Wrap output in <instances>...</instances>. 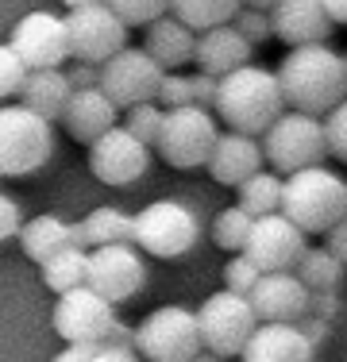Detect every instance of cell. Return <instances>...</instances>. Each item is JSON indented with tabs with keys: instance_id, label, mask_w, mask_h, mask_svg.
Listing matches in <instances>:
<instances>
[{
	"instance_id": "5bb4252c",
	"label": "cell",
	"mask_w": 347,
	"mask_h": 362,
	"mask_svg": "<svg viewBox=\"0 0 347 362\" xmlns=\"http://www.w3.org/2000/svg\"><path fill=\"white\" fill-rule=\"evenodd\" d=\"M12 50L23 58L28 70H62V62H69V31L66 20L55 12H28L20 23L12 28Z\"/></svg>"
},
{
	"instance_id": "603a6c76",
	"label": "cell",
	"mask_w": 347,
	"mask_h": 362,
	"mask_svg": "<svg viewBox=\"0 0 347 362\" xmlns=\"http://www.w3.org/2000/svg\"><path fill=\"white\" fill-rule=\"evenodd\" d=\"M251 42L239 35L232 23H224V28H212V31H201L197 35V54L193 62L201 66V74H212V77H224L232 70H239V66L251 62Z\"/></svg>"
},
{
	"instance_id": "7c38bea8",
	"label": "cell",
	"mask_w": 347,
	"mask_h": 362,
	"mask_svg": "<svg viewBox=\"0 0 347 362\" xmlns=\"http://www.w3.org/2000/svg\"><path fill=\"white\" fill-rule=\"evenodd\" d=\"M85 286L93 293H101L112 305H124L143 293L147 286V262L132 243L120 247H93L89 251V274H85Z\"/></svg>"
},
{
	"instance_id": "ffe728a7",
	"label": "cell",
	"mask_w": 347,
	"mask_h": 362,
	"mask_svg": "<svg viewBox=\"0 0 347 362\" xmlns=\"http://www.w3.org/2000/svg\"><path fill=\"white\" fill-rule=\"evenodd\" d=\"M317 343L297 324H258L239 362H312Z\"/></svg>"
},
{
	"instance_id": "d590c367",
	"label": "cell",
	"mask_w": 347,
	"mask_h": 362,
	"mask_svg": "<svg viewBox=\"0 0 347 362\" xmlns=\"http://www.w3.org/2000/svg\"><path fill=\"white\" fill-rule=\"evenodd\" d=\"M324 139H328V154L347 166V100H343V105H336L324 116Z\"/></svg>"
},
{
	"instance_id": "5b68a950",
	"label": "cell",
	"mask_w": 347,
	"mask_h": 362,
	"mask_svg": "<svg viewBox=\"0 0 347 362\" xmlns=\"http://www.w3.org/2000/svg\"><path fill=\"white\" fill-rule=\"evenodd\" d=\"M263 154L274 166V174H297V170L320 166L328 154L324 119L305 112H282L263 135Z\"/></svg>"
},
{
	"instance_id": "7bdbcfd3",
	"label": "cell",
	"mask_w": 347,
	"mask_h": 362,
	"mask_svg": "<svg viewBox=\"0 0 347 362\" xmlns=\"http://www.w3.org/2000/svg\"><path fill=\"white\" fill-rule=\"evenodd\" d=\"M97 347H101V343H66V347L58 351L50 362H93V358H97Z\"/></svg>"
},
{
	"instance_id": "d6a6232c",
	"label": "cell",
	"mask_w": 347,
	"mask_h": 362,
	"mask_svg": "<svg viewBox=\"0 0 347 362\" xmlns=\"http://www.w3.org/2000/svg\"><path fill=\"white\" fill-rule=\"evenodd\" d=\"M127 28H147V23L170 16V0H104Z\"/></svg>"
},
{
	"instance_id": "9c48e42d",
	"label": "cell",
	"mask_w": 347,
	"mask_h": 362,
	"mask_svg": "<svg viewBox=\"0 0 347 362\" xmlns=\"http://www.w3.org/2000/svg\"><path fill=\"white\" fill-rule=\"evenodd\" d=\"M197 327H201L205 351H212L220 358H239L247 339L258 327V316L247 297H239L232 289H216L197 308Z\"/></svg>"
},
{
	"instance_id": "ac0fdd59",
	"label": "cell",
	"mask_w": 347,
	"mask_h": 362,
	"mask_svg": "<svg viewBox=\"0 0 347 362\" xmlns=\"http://www.w3.org/2000/svg\"><path fill=\"white\" fill-rule=\"evenodd\" d=\"M336 23L328 20L320 0H278L271 8V35L282 39L285 47H312L332 35Z\"/></svg>"
},
{
	"instance_id": "2e32d148",
	"label": "cell",
	"mask_w": 347,
	"mask_h": 362,
	"mask_svg": "<svg viewBox=\"0 0 347 362\" xmlns=\"http://www.w3.org/2000/svg\"><path fill=\"white\" fill-rule=\"evenodd\" d=\"M50 320L66 343H104V335L116 324V305L93 293L89 286H77L58 297Z\"/></svg>"
},
{
	"instance_id": "1f68e13d",
	"label": "cell",
	"mask_w": 347,
	"mask_h": 362,
	"mask_svg": "<svg viewBox=\"0 0 347 362\" xmlns=\"http://www.w3.org/2000/svg\"><path fill=\"white\" fill-rule=\"evenodd\" d=\"M162 119H166V108H162V105H154V100H147V105L127 108L124 127L135 135L139 143L154 146V143H159V135H162Z\"/></svg>"
},
{
	"instance_id": "8992f818",
	"label": "cell",
	"mask_w": 347,
	"mask_h": 362,
	"mask_svg": "<svg viewBox=\"0 0 347 362\" xmlns=\"http://www.w3.org/2000/svg\"><path fill=\"white\" fill-rule=\"evenodd\" d=\"M220 139V124L216 112L201 105H186V108H170L162 119V135L154 143V151L162 154V162L174 170H197L208 166L212 146Z\"/></svg>"
},
{
	"instance_id": "8d00e7d4",
	"label": "cell",
	"mask_w": 347,
	"mask_h": 362,
	"mask_svg": "<svg viewBox=\"0 0 347 362\" xmlns=\"http://www.w3.org/2000/svg\"><path fill=\"white\" fill-rule=\"evenodd\" d=\"M232 28H236L239 35L251 42V47H258V42L271 39V12H258V8H239L236 20H232Z\"/></svg>"
},
{
	"instance_id": "cb8c5ba5",
	"label": "cell",
	"mask_w": 347,
	"mask_h": 362,
	"mask_svg": "<svg viewBox=\"0 0 347 362\" xmlns=\"http://www.w3.org/2000/svg\"><path fill=\"white\" fill-rule=\"evenodd\" d=\"M20 97L42 119H62L69 97H74V85H69V77L62 70H31Z\"/></svg>"
},
{
	"instance_id": "ee69618b",
	"label": "cell",
	"mask_w": 347,
	"mask_h": 362,
	"mask_svg": "<svg viewBox=\"0 0 347 362\" xmlns=\"http://www.w3.org/2000/svg\"><path fill=\"white\" fill-rule=\"evenodd\" d=\"M93 362H139V358H135V347H108V343H101Z\"/></svg>"
},
{
	"instance_id": "bcb514c9",
	"label": "cell",
	"mask_w": 347,
	"mask_h": 362,
	"mask_svg": "<svg viewBox=\"0 0 347 362\" xmlns=\"http://www.w3.org/2000/svg\"><path fill=\"white\" fill-rule=\"evenodd\" d=\"M332 23H347V0H320Z\"/></svg>"
},
{
	"instance_id": "e0dca14e",
	"label": "cell",
	"mask_w": 347,
	"mask_h": 362,
	"mask_svg": "<svg viewBox=\"0 0 347 362\" xmlns=\"http://www.w3.org/2000/svg\"><path fill=\"white\" fill-rule=\"evenodd\" d=\"M247 300L255 308L258 324H297L301 316H309L312 293L293 270H282V274H263Z\"/></svg>"
},
{
	"instance_id": "b9f144b4",
	"label": "cell",
	"mask_w": 347,
	"mask_h": 362,
	"mask_svg": "<svg viewBox=\"0 0 347 362\" xmlns=\"http://www.w3.org/2000/svg\"><path fill=\"white\" fill-rule=\"evenodd\" d=\"M324 251L347 266V220H340L332 231H324Z\"/></svg>"
},
{
	"instance_id": "d6986e66",
	"label": "cell",
	"mask_w": 347,
	"mask_h": 362,
	"mask_svg": "<svg viewBox=\"0 0 347 362\" xmlns=\"http://www.w3.org/2000/svg\"><path fill=\"white\" fill-rule=\"evenodd\" d=\"M263 162H266V154L255 135L220 132V139L212 146V158H208V174H212L216 185L239 189L247 177H255L263 170Z\"/></svg>"
},
{
	"instance_id": "60d3db41",
	"label": "cell",
	"mask_w": 347,
	"mask_h": 362,
	"mask_svg": "<svg viewBox=\"0 0 347 362\" xmlns=\"http://www.w3.org/2000/svg\"><path fill=\"white\" fill-rule=\"evenodd\" d=\"M69 85L74 89H101V66H89V62H77L74 58V66H69Z\"/></svg>"
},
{
	"instance_id": "d4e9b609",
	"label": "cell",
	"mask_w": 347,
	"mask_h": 362,
	"mask_svg": "<svg viewBox=\"0 0 347 362\" xmlns=\"http://www.w3.org/2000/svg\"><path fill=\"white\" fill-rule=\"evenodd\" d=\"M20 247H23V255H28L31 262L42 266L47 258H55L58 251L69 247V223L50 216V212H42V216H35V220H23Z\"/></svg>"
},
{
	"instance_id": "83f0119b",
	"label": "cell",
	"mask_w": 347,
	"mask_h": 362,
	"mask_svg": "<svg viewBox=\"0 0 347 362\" xmlns=\"http://www.w3.org/2000/svg\"><path fill=\"white\" fill-rule=\"evenodd\" d=\"M39 270H42V286L62 297V293L85 286V274H89V251L66 247V251H58L55 258H47Z\"/></svg>"
},
{
	"instance_id": "e575fe53",
	"label": "cell",
	"mask_w": 347,
	"mask_h": 362,
	"mask_svg": "<svg viewBox=\"0 0 347 362\" xmlns=\"http://www.w3.org/2000/svg\"><path fill=\"white\" fill-rule=\"evenodd\" d=\"M258 278H263V270H258L247 255H236L228 266H224V289L239 293V297H251V289L258 286Z\"/></svg>"
},
{
	"instance_id": "f6af8a7d",
	"label": "cell",
	"mask_w": 347,
	"mask_h": 362,
	"mask_svg": "<svg viewBox=\"0 0 347 362\" xmlns=\"http://www.w3.org/2000/svg\"><path fill=\"white\" fill-rule=\"evenodd\" d=\"M104 343L108 347H135V327H127V324H112V332L104 335Z\"/></svg>"
},
{
	"instance_id": "7a4b0ae2",
	"label": "cell",
	"mask_w": 347,
	"mask_h": 362,
	"mask_svg": "<svg viewBox=\"0 0 347 362\" xmlns=\"http://www.w3.org/2000/svg\"><path fill=\"white\" fill-rule=\"evenodd\" d=\"M212 112L228 124V132L239 135H266V127L285 112V97L278 74L263 70V66H239V70L224 74L216 85V105Z\"/></svg>"
},
{
	"instance_id": "277c9868",
	"label": "cell",
	"mask_w": 347,
	"mask_h": 362,
	"mask_svg": "<svg viewBox=\"0 0 347 362\" xmlns=\"http://www.w3.org/2000/svg\"><path fill=\"white\" fill-rule=\"evenodd\" d=\"M55 158V127L28 105H0V177H28Z\"/></svg>"
},
{
	"instance_id": "44dd1931",
	"label": "cell",
	"mask_w": 347,
	"mask_h": 362,
	"mask_svg": "<svg viewBox=\"0 0 347 362\" xmlns=\"http://www.w3.org/2000/svg\"><path fill=\"white\" fill-rule=\"evenodd\" d=\"M116 124H120V108L101 89H74V97H69V105L62 112V127L77 143H97Z\"/></svg>"
},
{
	"instance_id": "f907efd6",
	"label": "cell",
	"mask_w": 347,
	"mask_h": 362,
	"mask_svg": "<svg viewBox=\"0 0 347 362\" xmlns=\"http://www.w3.org/2000/svg\"><path fill=\"white\" fill-rule=\"evenodd\" d=\"M343 62H347V54H343Z\"/></svg>"
},
{
	"instance_id": "ab89813d",
	"label": "cell",
	"mask_w": 347,
	"mask_h": 362,
	"mask_svg": "<svg viewBox=\"0 0 347 362\" xmlns=\"http://www.w3.org/2000/svg\"><path fill=\"white\" fill-rule=\"evenodd\" d=\"M189 81H193V105L212 108V105H216V85H220V77L197 70V74H189Z\"/></svg>"
},
{
	"instance_id": "4fadbf2b",
	"label": "cell",
	"mask_w": 347,
	"mask_h": 362,
	"mask_svg": "<svg viewBox=\"0 0 347 362\" xmlns=\"http://www.w3.org/2000/svg\"><path fill=\"white\" fill-rule=\"evenodd\" d=\"M89 170L101 185H112V189L135 185L151 170V146L139 143L124 124H116L97 143H89Z\"/></svg>"
},
{
	"instance_id": "484cf974",
	"label": "cell",
	"mask_w": 347,
	"mask_h": 362,
	"mask_svg": "<svg viewBox=\"0 0 347 362\" xmlns=\"http://www.w3.org/2000/svg\"><path fill=\"white\" fill-rule=\"evenodd\" d=\"M243 0H170V16H178L189 31H212L236 20Z\"/></svg>"
},
{
	"instance_id": "836d02e7",
	"label": "cell",
	"mask_w": 347,
	"mask_h": 362,
	"mask_svg": "<svg viewBox=\"0 0 347 362\" xmlns=\"http://www.w3.org/2000/svg\"><path fill=\"white\" fill-rule=\"evenodd\" d=\"M28 66H23V58L12 50V42H0V100H12L23 93V81H28Z\"/></svg>"
},
{
	"instance_id": "9a60e30c",
	"label": "cell",
	"mask_w": 347,
	"mask_h": 362,
	"mask_svg": "<svg viewBox=\"0 0 347 362\" xmlns=\"http://www.w3.org/2000/svg\"><path fill=\"white\" fill-rule=\"evenodd\" d=\"M305 251H309V235L293 220H285L282 212H274V216H258L255 228H251L247 247H243V255H247L263 274L297 270V262H301Z\"/></svg>"
},
{
	"instance_id": "8fae6325",
	"label": "cell",
	"mask_w": 347,
	"mask_h": 362,
	"mask_svg": "<svg viewBox=\"0 0 347 362\" xmlns=\"http://www.w3.org/2000/svg\"><path fill=\"white\" fill-rule=\"evenodd\" d=\"M69 31V58L89 66H104L112 54L127 47V23L108 4H85L66 16Z\"/></svg>"
},
{
	"instance_id": "74e56055",
	"label": "cell",
	"mask_w": 347,
	"mask_h": 362,
	"mask_svg": "<svg viewBox=\"0 0 347 362\" xmlns=\"http://www.w3.org/2000/svg\"><path fill=\"white\" fill-rule=\"evenodd\" d=\"M159 105L162 108H186V105H193V81H189V74H166L162 77V89H159Z\"/></svg>"
},
{
	"instance_id": "52a82bcc",
	"label": "cell",
	"mask_w": 347,
	"mask_h": 362,
	"mask_svg": "<svg viewBox=\"0 0 347 362\" xmlns=\"http://www.w3.org/2000/svg\"><path fill=\"white\" fill-rule=\"evenodd\" d=\"M205 351L197 313L181 305H162L135 327V355L147 362H193Z\"/></svg>"
},
{
	"instance_id": "f1b7e54d",
	"label": "cell",
	"mask_w": 347,
	"mask_h": 362,
	"mask_svg": "<svg viewBox=\"0 0 347 362\" xmlns=\"http://www.w3.org/2000/svg\"><path fill=\"white\" fill-rule=\"evenodd\" d=\"M282 174H274V170H258L255 177H247L239 185V209H247L251 216H274V212H282Z\"/></svg>"
},
{
	"instance_id": "681fc988",
	"label": "cell",
	"mask_w": 347,
	"mask_h": 362,
	"mask_svg": "<svg viewBox=\"0 0 347 362\" xmlns=\"http://www.w3.org/2000/svg\"><path fill=\"white\" fill-rule=\"evenodd\" d=\"M193 362H224L220 355H212V351H201V355H197Z\"/></svg>"
},
{
	"instance_id": "ba28073f",
	"label": "cell",
	"mask_w": 347,
	"mask_h": 362,
	"mask_svg": "<svg viewBox=\"0 0 347 362\" xmlns=\"http://www.w3.org/2000/svg\"><path fill=\"white\" fill-rule=\"evenodd\" d=\"M197 239H201L197 212L181 201H151L147 209L135 212L132 243L154 258H181L197 247Z\"/></svg>"
},
{
	"instance_id": "7402d4cb",
	"label": "cell",
	"mask_w": 347,
	"mask_h": 362,
	"mask_svg": "<svg viewBox=\"0 0 347 362\" xmlns=\"http://www.w3.org/2000/svg\"><path fill=\"white\" fill-rule=\"evenodd\" d=\"M143 50L166 74H174V70H181L186 62H193V54H197V31H189L178 16H162V20L147 23Z\"/></svg>"
},
{
	"instance_id": "3957f363",
	"label": "cell",
	"mask_w": 347,
	"mask_h": 362,
	"mask_svg": "<svg viewBox=\"0 0 347 362\" xmlns=\"http://www.w3.org/2000/svg\"><path fill=\"white\" fill-rule=\"evenodd\" d=\"M282 216L293 220L305 235H324L347 220V181L328 166H309L285 177Z\"/></svg>"
},
{
	"instance_id": "c3c4849f",
	"label": "cell",
	"mask_w": 347,
	"mask_h": 362,
	"mask_svg": "<svg viewBox=\"0 0 347 362\" xmlns=\"http://www.w3.org/2000/svg\"><path fill=\"white\" fill-rule=\"evenodd\" d=\"M62 4L74 12V8H85V4H104V0H62Z\"/></svg>"
},
{
	"instance_id": "f35d334b",
	"label": "cell",
	"mask_w": 347,
	"mask_h": 362,
	"mask_svg": "<svg viewBox=\"0 0 347 362\" xmlns=\"http://www.w3.org/2000/svg\"><path fill=\"white\" fill-rule=\"evenodd\" d=\"M20 228H23L20 201H16V197H8V193H0V243L20 239Z\"/></svg>"
},
{
	"instance_id": "6da1fadb",
	"label": "cell",
	"mask_w": 347,
	"mask_h": 362,
	"mask_svg": "<svg viewBox=\"0 0 347 362\" xmlns=\"http://www.w3.org/2000/svg\"><path fill=\"white\" fill-rule=\"evenodd\" d=\"M278 85H282L290 112L328 116L336 105L347 100V62L328 42L293 47L278 66Z\"/></svg>"
},
{
	"instance_id": "30bf717a",
	"label": "cell",
	"mask_w": 347,
	"mask_h": 362,
	"mask_svg": "<svg viewBox=\"0 0 347 362\" xmlns=\"http://www.w3.org/2000/svg\"><path fill=\"white\" fill-rule=\"evenodd\" d=\"M162 77H166V70H162L147 50L124 47L120 54H112L108 62L101 66V93L116 108L127 112L135 105H147V100H159Z\"/></svg>"
},
{
	"instance_id": "4316f807",
	"label": "cell",
	"mask_w": 347,
	"mask_h": 362,
	"mask_svg": "<svg viewBox=\"0 0 347 362\" xmlns=\"http://www.w3.org/2000/svg\"><path fill=\"white\" fill-rule=\"evenodd\" d=\"M81 228H85V239H89V251L93 247H120L135 239V216H127L120 209H93L81 220Z\"/></svg>"
},
{
	"instance_id": "f546056e",
	"label": "cell",
	"mask_w": 347,
	"mask_h": 362,
	"mask_svg": "<svg viewBox=\"0 0 347 362\" xmlns=\"http://www.w3.org/2000/svg\"><path fill=\"white\" fill-rule=\"evenodd\" d=\"M293 274L309 286V293H328V289L340 286L343 262H340V258H332L324 247H317V251L309 247V251L301 255V262H297V270H293Z\"/></svg>"
},
{
	"instance_id": "7dc6e473",
	"label": "cell",
	"mask_w": 347,
	"mask_h": 362,
	"mask_svg": "<svg viewBox=\"0 0 347 362\" xmlns=\"http://www.w3.org/2000/svg\"><path fill=\"white\" fill-rule=\"evenodd\" d=\"M278 0H243V8H258V12H271Z\"/></svg>"
},
{
	"instance_id": "4dcf8cb0",
	"label": "cell",
	"mask_w": 347,
	"mask_h": 362,
	"mask_svg": "<svg viewBox=\"0 0 347 362\" xmlns=\"http://www.w3.org/2000/svg\"><path fill=\"white\" fill-rule=\"evenodd\" d=\"M251 228H255V216H251L247 209H224L220 216L212 220V243L220 247V251H236L243 255V247H247L251 239Z\"/></svg>"
}]
</instances>
